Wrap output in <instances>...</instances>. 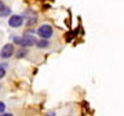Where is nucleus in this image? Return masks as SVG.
<instances>
[{
  "instance_id": "nucleus-1",
  "label": "nucleus",
  "mask_w": 124,
  "mask_h": 116,
  "mask_svg": "<svg viewBox=\"0 0 124 116\" xmlns=\"http://www.w3.org/2000/svg\"><path fill=\"white\" fill-rule=\"evenodd\" d=\"M14 41L18 43L19 46H22V47H31V46L36 44L37 40L35 39V36L25 35V36H22V37H14Z\"/></svg>"
},
{
  "instance_id": "nucleus-2",
  "label": "nucleus",
  "mask_w": 124,
  "mask_h": 116,
  "mask_svg": "<svg viewBox=\"0 0 124 116\" xmlns=\"http://www.w3.org/2000/svg\"><path fill=\"white\" fill-rule=\"evenodd\" d=\"M53 26L48 25V24H44V25H41V26L37 29V35L41 37V39H44V40H48L50 37L53 36Z\"/></svg>"
},
{
  "instance_id": "nucleus-3",
  "label": "nucleus",
  "mask_w": 124,
  "mask_h": 116,
  "mask_svg": "<svg viewBox=\"0 0 124 116\" xmlns=\"http://www.w3.org/2000/svg\"><path fill=\"white\" fill-rule=\"evenodd\" d=\"M14 51H15V49H14V44H11V43H7V44L3 46V49L0 50V57L1 58H10L11 55L14 54Z\"/></svg>"
},
{
  "instance_id": "nucleus-4",
  "label": "nucleus",
  "mask_w": 124,
  "mask_h": 116,
  "mask_svg": "<svg viewBox=\"0 0 124 116\" xmlns=\"http://www.w3.org/2000/svg\"><path fill=\"white\" fill-rule=\"evenodd\" d=\"M23 24V18L21 15H11L8 19V25L11 28H19Z\"/></svg>"
},
{
  "instance_id": "nucleus-5",
  "label": "nucleus",
  "mask_w": 124,
  "mask_h": 116,
  "mask_svg": "<svg viewBox=\"0 0 124 116\" xmlns=\"http://www.w3.org/2000/svg\"><path fill=\"white\" fill-rule=\"evenodd\" d=\"M36 46H37L39 49H47V47L50 46V43H48V40H44V39H41V40L36 41Z\"/></svg>"
},
{
  "instance_id": "nucleus-6",
  "label": "nucleus",
  "mask_w": 124,
  "mask_h": 116,
  "mask_svg": "<svg viewBox=\"0 0 124 116\" xmlns=\"http://www.w3.org/2000/svg\"><path fill=\"white\" fill-rule=\"evenodd\" d=\"M10 11H11V10H10L8 7H4V8L0 11V17H7V15L10 14Z\"/></svg>"
},
{
  "instance_id": "nucleus-7",
  "label": "nucleus",
  "mask_w": 124,
  "mask_h": 116,
  "mask_svg": "<svg viewBox=\"0 0 124 116\" xmlns=\"http://www.w3.org/2000/svg\"><path fill=\"white\" fill-rule=\"evenodd\" d=\"M6 75V65H0V79H3Z\"/></svg>"
},
{
  "instance_id": "nucleus-8",
  "label": "nucleus",
  "mask_w": 124,
  "mask_h": 116,
  "mask_svg": "<svg viewBox=\"0 0 124 116\" xmlns=\"http://www.w3.org/2000/svg\"><path fill=\"white\" fill-rule=\"evenodd\" d=\"M4 111H6V104L0 101V115H1V113H4Z\"/></svg>"
},
{
  "instance_id": "nucleus-9",
  "label": "nucleus",
  "mask_w": 124,
  "mask_h": 116,
  "mask_svg": "<svg viewBox=\"0 0 124 116\" xmlns=\"http://www.w3.org/2000/svg\"><path fill=\"white\" fill-rule=\"evenodd\" d=\"M26 54V51H19V54H18V58H21V57H23Z\"/></svg>"
},
{
  "instance_id": "nucleus-10",
  "label": "nucleus",
  "mask_w": 124,
  "mask_h": 116,
  "mask_svg": "<svg viewBox=\"0 0 124 116\" xmlns=\"http://www.w3.org/2000/svg\"><path fill=\"white\" fill-rule=\"evenodd\" d=\"M6 6H4V3H3V1H1V0H0V11H1V10L4 8Z\"/></svg>"
},
{
  "instance_id": "nucleus-11",
  "label": "nucleus",
  "mask_w": 124,
  "mask_h": 116,
  "mask_svg": "<svg viewBox=\"0 0 124 116\" xmlns=\"http://www.w3.org/2000/svg\"><path fill=\"white\" fill-rule=\"evenodd\" d=\"M0 116H14V115H13V113H1Z\"/></svg>"
}]
</instances>
